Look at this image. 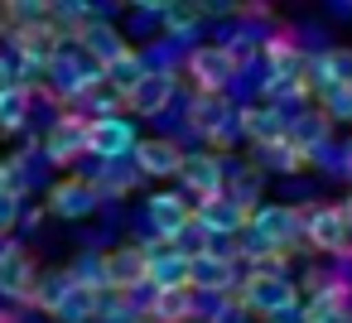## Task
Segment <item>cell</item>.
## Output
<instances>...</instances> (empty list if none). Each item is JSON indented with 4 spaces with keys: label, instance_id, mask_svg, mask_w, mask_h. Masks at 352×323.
<instances>
[{
    "label": "cell",
    "instance_id": "12",
    "mask_svg": "<svg viewBox=\"0 0 352 323\" xmlns=\"http://www.w3.org/2000/svg\"><path fill=\"white\" fill-rule=\"evenodd\" d=\"M188 131H198V135L212 140V145H232V135H236V111H232V102H227V97H198V102L188 107Z\"/></svg>",
    "mask_w": 352,
    "mask_h": 323
},
{
    "label": "cell",
    "instance_id": "25",
    "mask_svg": "<svg viewBox=\"0 0 352 323\" xmlns=\"http://www.w3.org/2000/svg\"><path fill=\"white\" fill-rule=\"evenodd\" d=\"M97 294H102V289H78V285H73V289L54 304L49 318H54V323H92V318H97Z\"/></svg>",
    "mask_w": 352,
    "mask_h": 323
},
{
    "label": "cell",
    "instance_id": "35",
    "mask_svg": "<svg viewBox=\"0 0 352 323\" xmlns=\"http://www.w3.org/2000/svg\"><path fill=\"white\" fill-rule=\"evenodd\" d=\"M338 208H342V222H347V236H352V198H342Z\"/></svg>",
    "mask_w": 352,
    "mask_h": 323
},
{
    "label": "cell",
    "instance_id": "5",
    "mask_svg": "<svg viewBox=\"0 0 352 323\" xmlns=\"http://www.w3.org/2000/svg\"><path fill=\"white\" fill-rule=\"evenodd\" d=\"M184 145L169 140V135H140L135 150H131V169L140 179H179V164H184Z\"/></svg>",
    "mask_w": 352,
    "mask_h": 323
},
{
    "label": "cell",
    "instance_id": "29",
    "mask_svg": "<svg viewBox=\"0 0 352 323\" xmlns=\"http://www.w3.org/2000/svg\"><path fill=\"white\" fill-rule=\"evenodd\" d=\"M265 107H280V102H304L314 87H309V73L304 78H265Z\"/></svg>",
    "mask_w": 352,
    "mask_h": 323
},
{
    "label": "cell",
    "instance_id": "9",
    "mask_svg": "<svg viewBox=\"0 0 352 323\" xmlns=\"http://www.w3.org/2000/svg\"><path fill=\"white\" fill-rule=\"evenodd\" d=\"M236 285H241L236 256H222V251L188 256V289L193 294H232Z\"/></svg>",
    "mask_w": 352,
    "mask_h": 323
},
{
    "label": "cell",
    "instance_id": "34",
    "mask_svg": "<svg viewBox=\"0 0 352 323\" xmlns=\"http://www.w3.org/2000/svg\"><path fill=\"white\" fill-rule=\"evenodd\" d=\"M102 323H145V318H140L135 309H116V313H107Z\"/></svg>",
    "mask_w": 352,
    "mask_h": 323
},
{
    "label": "cell",
    "instance_id": "31",
    "mask_svg": "<svg viewBox=\"0 0 352 323\" xmlns=\"http://www.w3.org/2000/svg\"><path fill=\"white\" fill-rule=\"evenodd\" d=\"M169 246H174L179 256H203V251H212V236H208V232H203V227H198V222L188 217V222L179 227V236H174Z\"/></svg>",
    "mask_w": 352,
    "mask_h": 323
},
{
    "label": "cell",
    "instance_id": "15",
    "mask_svg": "<svg viewBox=\"0 0 352 323\" xmlns=\"http://www.w3.org/2000/svg\"><path fill=\"white\" fill-rule=\"evenodd\" d=\"M34 280H39V265H34V256L25 246H0V294L30 304L34 299Z\"/></svg>",
    "mask_w": 352,
    "mask_h": 323
},
{
    "label": "cell",
    "instance_id": "10",
    "mask_svg": "<svg viewBox=\"0 0 352 323\" xmlns=\"http://www.w3.org/2000/svg\"><path fill=\"white\" fill-rule=\"evenodd\" d=\"M135 126L116 111V116H97V121H87V155H97L102 164H111V159H126L131 150H135Z\"/></svg>",
    "mask_w": 352,
    "mask_h": 323
},
{
    "label": "cell",
    "instance_id": "16",
    "mask_svg": "<svg viewBox=\"0 0 352 323\" xmlns=\"http://www.w3.org/2000/svg\"><path fill=\"white\" fill-rule=\"evenodd\" d=\"M97 188H92V179H58L54 188H49V212L54 217H63V222H82V217H92L97 212Z\"/></svg>",
    "mask_w": 352,
    "mask_h": 323
},
{
    "label": "cell",
    "instance_id": "3",
    "mask_svg": "<svg viewBox=\"0 0 352 323\" xmlns=\"http://www.w3.org/2000/svg\"><path fill=\"white\" fill-rule=\"evenodd\" d=\"M299 241H309L323 256H347L352 236H347L342 208L338 203H309V208H299Z\"/></svg>",
    "mask_w": 352,
    "mask_h": 323
},
{
    "label": "cell",
    "instance_id": "26",
    "mask_svg": "<svg viewBox=\"0 0 352 323\" xmlns=\"http://www.w3.org/2000/svg\"><path fill=\"white\" fill-rule=\"evenodd\" d=\"M256 159H261L265 169H275V174H299V169H309V159H304L285 135H280L275 145H261V150H256Z\"/></svg>",
    "mask_w": 352,
    "mask_h": 323
},
{
    "label": "cell",
    "instance_id": "14",
    "mask_svg": "<svg viewBox=\"0 0 352 323\" xmlns=\"http://www.w3.org/2000/svg\"><path fill=\"white\" fill-rule=\"evenodd\" d=\"M169 97H174V78L160 73V68H145V73L121 92V102H126L131 116H160V111L169 107Z\"/></svg>",
    "mask_w": 352,
    "mask_h": 323
},
{
    "label": "cell",
    "instance_id": "39",
    "mask_svg": "<svg viewBox=\"0 0 352 323\" xmlns=\"http://www.w3.org/2000/svg\"><path fill=\"white\" fill-rule=\"evenodd\" d=\"M0 188H6V169H0Z\"/></svg>",
    "mask_w": 352,
    "mask_h": 323
},
{
    "label": "cell",
    "instance_id": "7",
    "mask_svg": "<svg viewBox=\"0 0 352 323\" xmlns=\"http://www.w3.org/2000/svg\"><path fill=\"white\" fill-rule=\"evenodd\" d=\"M102 289L131 299L135 289H145V246H116L102 251Z\"/></svg>",
    "mask_w": 352,
    "mask_h": 323
},
{
    "label": "cell",
    "instance_id": "37",
    "mask_svg": "<svg viewBox=\"0 0 352 323\" xmlns=\"http://www.w3.org/2000/svg\"><path fill=\"white\" fill-rule=\"evenodd\" d=\"M347 179H352V150H347Z\"/></svg>",
    "mask_w": 352,
    "mask_h": 323
},
{
    "label": "cell",
    "instance_id": "38",
    "mask_svg": "<svg viewBox=\"0 0 352 323\" xmlns=\"http://www.w3.org/2000/svg\"><path fill=\"white\" fill-rule=\"evenodd\" d=\"M0 323H15V318H10V313H0Z\"/></svg>",
    "mask_w": 352,
    "mask_h": 323
},
{
    "label": "cell",
    "instance_id": "36",
    "mask_svg": "<svg viewBox=\"0 0 352 323\" xmlns=\"http://www.w3.org/2000/svg\"><path fill=\"white\" fill-rule=\"evenodd\" d=\"M275 323H299V309H289L285 318H275Z\"/></svg>",
    "mask_w": 352,
    "mask_h": 323
},
{
    "label": "cell",
    "instance_id": "23",
    "mask_svg": "<svg viewBox=\"0 0 352 323\" xmlns=\"http://www.w3.org/2000/svg\"><path fill=\"white\" fill-rule=\"evenodd\" d=\"M140 318H145V323H193V318H198V294H193V289L150 294V304H145Z\"/></svg>",
    "mask_w": 352,
    "mask_h": 323
},
{
    "label": "cell",
    "instance_id": "2",
    "mask_svg": "<svg viewBox=\"0 0 352 323\" xmlns=\"http://www.w3.org/2000/svg\"><path fill=\"white\" fill-rule=\"evenodd\" d=\"M251 241H261V246H270V251H294L299 246V208H289V203H261V208H251V217H246V227H241Z\"/></svg>",
    "mask_w": 352,
    "mask_h": 323
},
{
    "label": "cell",
    "instance_id": "18",
    "mask_svg": "<svg viewBox=\"0 0 352 323\" xmlns=\"http://www.w3.org/2000/svg\"><path fill=\"white\" fill-rule=\"evenodd\" d=\"M145 217H150V227H155V236H160V241H174V236H179V227L193 217V203H188L184 193L164 188V193H155V198L145 203Z\"/></svg>",
    "mask_w": 352,
    "mask_h": 323
},
{
    "label": "cell",
    "instance_id": "27",
    "mask_svg": "<svg viewBox=\"0 0 352 323\" xmlns=\"http://www.w3.org/2000/svg\"><path fill=\"white\" fill-rule=\"evenodd\" d=\"M92 188H97V198H121V193L135 188V169L126 159H111V164H102V174L92 179Z\"/></svg>",
    "mask_w": 352,
    "mask_h": 323
},
{
    "label": "cell",
    "instance_id": "13",
    "mask_svg": "<svg viewBox=\"0 0 352 323\" xmlns=\"http://www.w3.org/2000/svg\"><path fill=\"white\" fill-rule=\"evenodd\" d=\"M179 179H184V188L193 193V203H203V198H217V193L227 188V164H222V155L198 150V155H184Z\"/></svg>",
    "mask_w": 352,
    "mask_h": 323
},
{
    "label": "cell",
    "instance_id": "11",
    "mask_svg": "<svg viewBox=\"0 0 352 323\" xmlns=\"http://www.w3.org/2000/svg\"><path fill=\"white\" fill-rule=\"evenodd\" d=\"M78 54L107 73L111 63H121V58L131 54V44H126V34H121L116 25H107V20H97V15H92V20L78 30Z\"/></svg>",
    "mask_w": 352,
    "mask_h": 323
},
{
    "label": "cell",
    "instance_id": "19",
    "mask_svg": "<svg viewBox=\"0 0 352 323\" xmlns=\"http://www.w3.org/2000/svg\"><path fill=\"white\" fill-rule=\"evenodd\" d=\"M246 217L251 212H241L227 193H217V198H203V203H193V222L208 232V236H236L241 227H246Z\"/></svg>",
    "mask_w": 352,
    "mask_h": 323
},
{
    "label": "cell",
    "instance_id": "6",
    "mask_svg": "<svg viewBox=\"0 0 352 323\" xmlns=\"http://www.w3.org/2000/svg\"><path fill=\"white\" fill-rule=\"evenodd\" d=\"M184 68H188L198 97H222V92L232 87V78H236V68H232V58L222 54V44H203V49H193Z\"/></svg>",
    "mask_w": 352,
    "mask_h": 323
},
{
    "label": "cell",
    "instance_id": "22",
    "mask_svg": "<svg viewBox=\"0 0 352 323\" xmlns=\"http://www.w3.org/2000/svg\"><path fill=\"white\" fill-rule=\"evenodd\" d=\"M265 63H270V78H304L309 73V54L294 44L289 30L265 39Z\"/></svg>",
    "mask_w": 352,
    "mask_h": 323
},
{
    "label": "cell",
    "instance_id": "24",
    "mask_svg": "<svg viewBox=\"0 0 352 323\" xmlns=\"http://www.w3.org/2000/svg\"><path fill=\"white\" fill-rule=\"evenodd\" d=\"M30 107H34V87L30 82H15L0 92V135H10L30 121Z\"/></svg>",
    "mask_w": 352,
    "mask_h": 323
},
{
    "label": "cell",
    "instance_id": "4",
    "mask_svg": "<svg viewBox=\"0 0 352 323\" xmlns=\"http://www.w3.org/2000/svg\"><path fill=\"white\" fill-rule=\"evenodd\" d=\"M44 159L49 164H58V169H68L73 159H82L87 155V116H78V111H58L54 121H49V131H44Z\"/></svg>",
    "mask_w": 352,
    "mask_h": 323
},
{
    "label": "cell",
    "instance_id": "20",
    "mask_svg": "<svg viewBox=\"0 0 352 323\" xmlns=\"http://www.w3.org/2000/svg\"><path fill=\"white\" fill-rule=\"evenodd\" d=\"M236 135H246L256 150H261V145H275V140L285 135V111H280V107H265V102L241 107V111H236Z\"/></svg>",
    "mask_w": 352,
    "mask_h": 323
},
{
    "label": "cell",
    "instance_id": "21",
    "mask_svg": "<svg viewBox=\"0 0 352 323\" xmlns=\"http://www.w3.org/2000/svg\"><path fill=\"white\" fill-rule=\"evenodd\" d=\"M309 87H342L352 92V49H323L318 58H309Z\"/></svg>",
    "mask_w": 352,
    "mask_h": 323
},
{
    "label": "cell",
    "instance_id": "30",
    "mask_svg": "<svg viewBox=\"0 0 352 323\" xmlns=\"http://www.w3.org/2000/svg\"><path fill=\"white\" fill-rule=\"evenodd\" d=\"M68 280L78 289H102V251H82L73 265H68Z\"/></svg>",
    "mask_w": 352,
    "mask_h": 323
},
{
    "label": "cell",
    "instance_id": "33",
    "mask_svg": "<svg viewBox=\"0 0 352 323\" xmlns=\"http://www.w3.org/2000/svg\"><path fill=\"white\" fill-rule=\"evenodd\" d=\"M20 82V68H15V58L10 54H0V92H6V87H15Z\"/></svg>",
    "mask_w": 352,
    "mask_h": 323
},
{
    "label": "cell",
    "instance_id": "40",
    "mask_svg": "<svg viewBox=\"0 0 352 323\" xmlns=\"http://www.w3.org/2000/svg\"><path fill=\"white\" fill-rule=\"evenodd\" d=\"M193 323H198V318H193Z\"/></svg>",
    "mask_w": 352,
    "mask_h": 323
},
{
    "label": "cell",
    "instance_id": "1",
    "mask_svg": "<svg viewBox=\"0 0 352 323\" xmlns=\"http://www.w3.org/2000/svg\"><path fill=\"white\" fill-rule=\"evenodd\" d=\"M236 304L246 313H256V318H285L289 309H299V285L289 275H256V270H246Z\"/></svg>",
    "mask_w": 352,
    "mask_h": 323
},
{
    "label": "cell",
    "instance_id": "32",
    "mask_svg": "<svg viewBox=\"0 0 352 323\" xmlns=\"http://www.w3.org/2000/svg\"><path fill=\"white\" fill-rule=\"evenodd\" d=\"M25 217V198L15 193V188H0V236L6 232H15V222Z\"/></svg>",
    "mask_w": 352,
    "mask_h": 323
},
{
    "label": "cell",
    "instance_id": "17",
    "mask_svg": "<svg viewBox=\"0 0 352 323\" xmlns=\"http://www.w3.org/2000/svg\"><path fill=\"white\" fill-rule=\"evenodd\" d=\"M328 135H333V121H328L323 111H299L294 121H285V140H289L309 164H318V150L328 145Z\"/></svg>",
    "mask_w": 352,
    "mask_h": 323
},
{
    "label": "cell",
    "instance_id": "8",
    "mask_svg": "<svg viewBox=\"0 0 352 323\" xmlns=\"http://www.w3.org/2000/svg\"><path fill=\"white\" fill-rule=\"evenodd\" d=\"M145 289L155 294H174V289H188V256H179L169 241H150L145 246Z\"/></svg>",
    "mask_w": 352,
    "mask_h": 323
},
{
    "label": "cell",
    "instance_id": "28",
    "mask_svg": "<svg viewBox=\"0 0 352 323\" xmlns=\"http://www.w3.org/2000/svg\"><path fill=\"white\" fill-rule=\"evenodd\" d=\"M160 20H164V34L184 39V34H193L208 20V10L203 5H160Z\"/></svg>",
    "mask_w": 352,
    "mask_h": 323
}]
</instances>
